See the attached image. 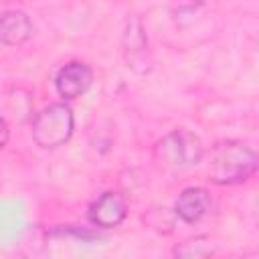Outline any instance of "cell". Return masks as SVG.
Here are the masks:
<instances>
[{"label": "cell", "mask_w": 259, "mask_h": 259, "mask_svg": "<svg viewBox=\"0 0 259 259\" xmlns=\"http://www.w3.org/2000/svg\"><path fill=\"white\" fill-rule=\"evenodd\" d=\"M257 170V154L243 142L227 140L219 142L210 154L208 176L217 184L245 182Z\"/></svg>", "instance_id": "1"}, {"label": "cell", "mask_w": 259, "mask_h": 259, "mask_svg": "<svg viewBox=\"0 0 259 259\" xmlns=\"http://www.w3.org/2000/svg\"><path fill=\"white\" fill-rule=\"evenodd\" d=\"M75 127L73 111L67 103H53L36 113L32 121V140L40 148H59L69 142Z\"/></svg>", "instance_id": "2"}, {"label": "cell", "mask_w": 259, "mask_h": 259, "mask_svg": "<svg viewBox=\"0 0 259 259\" xmlns=\"http://www.w3.org/2000/svg\"><path fill=\"white\" fill-rule=\"evenodd\" d=\"M156 158L164 168L182 170L194 166L202 158V144L196 134L180 127L162 138L156 146Z\"/></svg>", "instance_id": "3"}, {"label": "cell", "mask_w": 259, "mask_h": 259, "mask_svg": "<svg viewBox=\"0 0 259 259\" xmlns=\"http://www.w3.org/2000/svg\"><path fill=\"white\" fill-rule=\"evenodd\" d=\"M93 83V71L89 65L81 61H71L63 65L55 75L57 93L63 99H77L81 97Z\"/></svg>", "instance_id": "4"}, {"label": "cell", "mask_w": 259, "mask_h": 259, "mask_svg": "<svg viewBox=\"0 0 259 259\" xmlns=\"http://www.w3.org/2000/svg\"><path fill=\"white\" fill-rule=\"evenodd\" d=\"M125 214H127L125 200L117 192H103L89 204V210H87L89 221L101 229L117 227L125 219Z\"/></svg>", "instance_id": "5"}, {"label": "cell", "mask_w": 259, "mask_h": 259, "mask_svg": "<svg viewBox=\"0 0 259 259\" xmlns=\"http://www.w3.org/2000/svg\"><path fill=\"white\" fill-rule=\"evenodd\" d=\"M212 208V198L208 194L206 188L200 186H190L184 188L174 204V212L178 219H182L184 223H198L200 219H204Z\"/></svg>", "instance_id": "6"}, {"label": "cell", "mask_w": 259, "mask_h": 259, "mask_svg": "<svg viewBox=\"0 0 259 259\" xmlns=\"http://www.w3.org/2000/svg\"><path fill=\"white\" fill-rule=\"evenodd\" d=\"M32 34L30 18L20 10H8L0 14V42L8 47H18L26 42Z\"/></svg>", "instance_id": "7"}, {"label": "cell", "mask_w": 259, "mask_h": 259, "mask_svg": "<svg viewBox=\"0 0 259 259\" xmlns=\"http://www.w3.org/2000/svg\"><path fill=\"white\" fill-rule=\"evenodd\" d=\"M204 241L206 239H202V237L184 241L180 247L174 249V255H180V257H204V255H210L212 247H210V243H204Z\"/></svg>", "instance_id": "8"}, {"label": "cell", "mask_w": 259, "mask_h": 259, "mask_svg": "<svg viewBox=\"0 0 259 259\" xmlns=\"http://www.w3.org/2000/svg\"><path fill=\"white\" fill-rule=\"evenodd\" d=\"M8 136H10L8 123H6V119H2V117H0V150L6 146V142H8Z\"/></svg>", "instance_id": "9"}, {"label": "cell", "mask_w": 259, "mask_h": 259, "mask_svg": "<svg viewBox=\"0 0 259 259\" xmlns=\"http://www.w3.org/2000/svg\"><path fill=\"white\" fill-rule=\"evenodd\" d=\"M0 2H10V0H0Z\"/></svg>", "instance_id": "10"}]
</instances>
